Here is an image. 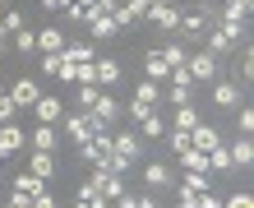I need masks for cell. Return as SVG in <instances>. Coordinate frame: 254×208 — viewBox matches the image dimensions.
Here are the masks:
<instances>
[{
	"mask_svg": "<svg viewBox=\"0 0 254 208\" xmlns=\"http://www.w3.org/2000/svg\"><path fill=\"white\" fill-rule=\"evenodd\" d=\"M241 37H245V23H236V19H217V28H208V47H203V51L222 61V56H227Z\"/></svg>",
	"mask_w": 254,
	"mask_h": 208,
	"instance_id": "obj_1",
	"label": "cell"
},
{
	"mask_svg": "<svg viewBox=\"0 0 254 208\" xmlns=\"http://www.w3.org/2000/svg\"><path fill=\"white\" fill-rule=\"evenodd\" d=\"M185 74H190V83H213V79H217V56L194 51L190 61H185Z\"/></svg>",
	"mask_w": 254,
	"mask_h": 208,
	"instance_id": "obj_2",
	"label": "cell"
},
{
	"mask_svg": "<svg viewBox=\"0 0 254 208\" xmlns=\"http://www.w3.org/2000/svg\"><path fill=\"white\" fill-rule=\"evenodd\" d=\"M93 130H107V125H97V121H93L88 111H69V116H65V135L74 139V148H79L88 135H93Z\"/></svg>",
	"mask_w": 254,
	"mask_h": 208,
	"instance_id": "obj_3",
	"label": "cell"
},
{
	"mask_svg": "<svg viewBox=\"0 0 254 208\" xmlns=\"http://www.w3.org/2000/svg\"><path fill=\"white\" fill-rule=\"evenodd\" d=\"M107 153H111V130H93V135L79 143V157L83 162H102Z\"/></svg>",
	"mask_w": 254,
	"mask_h": 208,
	"instance_id": "obj_4",
	"label": "cell"
},
{
	"mask_svg": "<svg viewBox=\"0 0 254 208\" xmlns=\"http://www.w3.org/2000/svg\"><path fill=\"white\" fill-rule=\"evenodd\" d=\"M9 97H14V107H19V111H33V102L42 97V88H37V79L19 74V79H14V88H9Z\"/></svg>",
	"mask_w": 254,
	"mask_h": 208,
	"instance_id": "obj_5",
	"label": "cell"
},
{
	"mask_svg": "<svg viewBox=\"0 0 254 208\" xmlns=\"http://www.w3.org/2000/svg\"><path fill=\"white\" fill-rule=\"evenodd\" d=\"M33 111H37V125H61V121H65V102L51 97V93H42V97L33 102Z\"/></svg>",
	"mask_w": 254,
	"mask_h": 208,
	"instance_id": "obj_6",
	"label": "cell"
},
{
	"mask_svg": "<svg viewBox=\"0 0 254 208\" xmlns=\"http://www.w3.org/2000/svg\"><path fill=\"white\" fill-rule=\"evenodd\" d=\"M143 19H148V23H157L162 33H181V9H176V5H148Z\"/></svg>",
	"mask_w": 254,
	"mask_h": 208,
	"instance_id": "obj_7",
	"label": "cell"
},
{
	"mask_svg": "<svg viewBox=\"0 0 254 208\" xmlns=\"http://www.w3.org/2000/svg\"><path fill=\"white\" fill-rule=\"evenodd\" d=\"M88 116H93L97 125H107V130H111L116 121H121V102H116L111 93H97V102H93V111H88Z\"/></svg>",
	"mask_w": 254,
	"mask_h": 208,
	"instance_id": "obj_8",
	"label": "cell"
},
{
	"mask_svg": "<svg viewBox=\"0 0 254 208\" xmlns=\"http://www.w3.org/2000/svg\"><path fill=\"white\" fill-rule=\"evenodd\" d=\"M217 143H222V135H217L213 125H203V121H199V125L190 130V148H199V153H213Z\"/></svg>",
	"mask_w": 254,
	"mask_h": 208,
	"instance_id": "obj_9",
	"label": "cell"
},
{
	"mask_svg": "<svg viewBox=\"0 0 254 208\" xmlns=\"http://www.w3.org/2000/svg\"><path fill=\"white\" fill-rule=\"evenodd\" d=\"M111 153H121V157L134 162V157L143 153V139H139V135H129V130H121V135H111Z\"/></svg>",
	"mask_w": 254,
	"mask_h": 208,
	"instance_id": "obj_10",
	"label": "cell"
},
{
	"mask_svg": "<svg viewBox=\"0 0 254 208\" xmlns=\"http://www.w3.org/2000/svg\"><path fill=\"white\" fill-rule=\"evenodd\" d=\"M93 83L97 88H116L121 83V61H93Z\"/></svg>",
	"mask_w": 254,
	"mask_h": 208,
	"instance_id": "obj_11",
	"label": "cell"
},
{
	"mask_svg": "<svg viewBox=\"0 0 254 208\" xmlns=\"http://www.w3.org/2000/svg\"><path fill=\"white\" fill-rule=\"evenodd\" d=\"M19 148H23V130L14 125V121H9V125H0V162H5L9 153H19Z\"/></svg>",
	"mask_w": 254,
	"mask_h": 208,
	"instance_id": "obj_12",
	"label": "cell"
},
{
	"mask_svg": "<svg viewBox=\"0 0 254 208\" xmlns=\"http://www.w3.org/2000/svg\"><path fill=\"white\" fill-rule=\"evenodd\" d=\"M74 208H111V204L102 199V190H97L93 181H83V185H79V195H74Z\"/></svg>",
	"mask_w": 254,
	"mask_h": 208,
	"instance_id": "obj_13",
	"label": "cell"
},
{
	"mask_svg": "<svg viewBox=\"0 0 254 208\" xmlns=\"http://www.w3.org/2000/svg\"><path fill=\"white\" fill-rule=\"evenodd\" d=\"M143 181L153 185V195H157V190L171 185V167H167V162H148V167H143Z\"/></svg>",
	"mask_w": 254,
	"mask_h": 208,
	"instance_id": "obj_14",
	"label": "cell"
},
{
	"mask_svg": "<svg viewBox=\"0 0 254 208\" xmlns=\"http://www.w3.org/2000/svg\"><path fill=\"white\" fill-rule=\"evenodd\" d=\"M213 102L217 107H241V88H236L231 79H217L213 83Z\"/></svg>",
	"mask_w": 254,
	"mask_h": 208,
	"instance_id": "obj_15",
	"label": "cell"
},
{
	"mask_svg": "<svg viewBox=\"0 0 254 208\" xmlns=\"http://www.w3.org/2000/svg\"><path fill=\"white\" fill-rule=\"evenodd\" d=\"M162 135H167V125H162V116H157V111H148V116H139V139H148V143H157Z\"/></svg>",
	"mask_w": 254,
	"mask_h": 208,
	"instance_id": "obj_16",
	"label": "cell"
},
{
	"mask_svg": "<svg viewBox=\"0 0 254 208\" xmlns=\"http://www.w3.org/2000/svg\"><path fill=\"white\" fill-rule=\"evenodd\" d=\"M28 171H33L37 181H51V176H56V157H51V153H37V148H33V162H28Z\"/></svg>",
	"mask_w": 254,
	"mask_h": 208,
	"instance_id": "obj_17",
	"label": "cell"
},
{
	"mask_svg": "<svg viewBox=\"0 0 254 208\" xmlns=\"http://www.w3.org/2000/svg\"><path fill=\"white\" fill-rule=\"evenodd\" d=\"M37 51L42 56H47V51H65V33H61V28H42V33H37Z\"/></svg>",
	"mask_w": 254,
	"mask_h": 208,
	"instance_id": "obj_18",
	"label": "cell"
},
{
	"mask_svg": "<svg viewBox=\"0 0 254 208\" xmlns=\"http://www.w3.org/2000/svg\"><path fill=\"white\" fill-rule=\"evenodd\" d=\"M143 69H148V79H153V83L171 79V69H167V61H162V51H148V56H143Z\"/></svg>",
	"mask_w": 254,
	"mask_h": 208,
	"instance_id": "obj_19",
	"label": "cell"
},
{
	"mask_svg": "<svg viewBox=\"0 0 254 208\" xmlns=\"http://www.w3.org/2000/svg\"><path fill=\"white\" fill-rule=\"evenodd\" d=\"M208 14H213V9H190V14H181V33H203V28H208Z\"/></svg>",
	"mask_w": 254,
	"mask_h": 208,
	"instance_id": "obj_20",
	"label": "cell"
},
{
	"mask_svg": "<svg viewBox=\"0 0 254 208\" xmlns=\"http://www.w3.org/2000/svg\"><path fill=\"white\" fill-rule=\"evenodd\" d=\"M254 162V143H250V135H241L231 143V167H250Z\"/></svg>",
	"mask_w": 254,
	"mask_h": 208,
	"instance_id": "obj_21",
	"label": "cell"
},
{
	"mask_svg": "<svg viewBox=\"0 0 254 208\" xmlns=\"http://www.w3.org/2000/svg\"><path fill=\"white\" fill-rule=\"evenodd\" d=\"M250 5H254V0H222V14H217V19H236V23H245V19H250Z\"/></svg>",
	"mask_w": 254,
	"mask_h": 208,
	"instance_id": "obj_22",
	"label": "cell"
},
{
	"mask_svg": "<svg viewBox=\"0 0 254 208\" xmlns=\"http://www.w3.org/2000/svg\"><path fill=\"white\" fill-rule=\"evenodd\" d=\"M162 61H167V69L176 74V69H185V61H190V51L181 47V42H171V47H162Z\"/></svg>",
	"mask_w": 254,
	"mask_h": 208,
	"instance_id": "obj_23",
	"label": "cell"
},
{
	"mask_svg": "<svg viewBox=\"0 0 254 208\" xmlns=\"http://www.w3.org/2000/svg\"><path fill=\"white\" fill-rule=\"evenodd\" d=\"M134 102H143V107H157V102H162V88H157L153 79H143L139 88H134Z\"/></svg>",
	"mask_w": 254,
	"mask_h": 208,
	"instance_id": "obj_24",
	"label": "cell"
},
{
	"mask_svg": "<svg viewBox=\"0 0 254 208\" xmlns=\"http://www.w3.org/2000/svg\"><path fill=\"white\" fill-rule=\"evenodd\" d=\"M181 167H185V171H203V176H208V153H199V148H185V153H181Z\"/></svg>",
	"mask_w": 254,
	"mask_h": 208,
	"instance_id": "obj_25",
	"label": "cell"
},
{
	"mask_svg": "<svg viewBox=\"0 0 254 208\" xmlns=\"http://www.w3.org/2000/svg\"><path fill=\"white\" fill-rule=\"evenodd\" d=\"M65 56H69L74 65H83V61H97V51L88 47V42H65Z\"/></svg>",
	"mask_w": 254,
	"mask_h": 208,
	"instance_id": "obj_26",
	"label": "cell"
},
{
	"mask_svg": "<svg viewBox=\"0 0 254 208\" xmlns=\"http://www.w3.org/2000/svg\"><path fill=\"white\" fill-rule=\"evenodd\" d=\"M194 125H199V111H194V102H185V107H176V130H185V135H190Z\"/></svg>",
	"mask_w": 254,
	"mask_h": 208,
	"instance_id": "obj_27",
	"label": "cell"
},
{
	"mask_svg": "<svg viewBox=\"0 0 254 208\" xmlns=\"http://www.w3.org/2000/svg\"><path fill=\"white\" fill-rule=\"evenodd\" d=\"M33 148H37V153H51V148H56V125H37Z\"/></svg>",
	"mask_w": 254,
	"mask_h": 208,
	"instance_id": "obj_28",
	"label": "cell"
},
{
	"mask_svg": "<svg viewBox=\"0 0 254 208\" xmlns=\"http://www.w3.org/2000/svg\"><path fill=\"white\" fill-rule=\"evenodd\" d=\"M208 171H231V148H213V153H208Z\"/></svg>",
	"mask_w": 254,
	"mask_h": 208,
	"instance_id": "obj_29",
	"label": "cell"
},
{
	"mask_svg": "<svg viewBox=\"0 0 254 208\" xmlns=\"http://www.w3.org/2000/svg\"><path fill=\"white\" fill-rule=\"evenodd\" d=\"M88 33H93V37H111L116 19H111V14H97V19H88Z\"/></svg>",
	"mask_w": 254,
	"mask_h": 208,
	"instance_id": "obj_30",
	"label": "cell"
},
{
	"mask_svg": "<svg viewBox=\"0 0 254 208\" xmlns=\"http://www.w3.org/2000/svg\"><path fill=\"white\" fill-rule=\"evenodd\" d=\"M14 51H23V56H37V33L19 28V33H14Z\"/></svg>",
	"mask_w": 254,
	"mask_h": 208,
	"instance_id": "obj_31",
	"label": "cell"
},
{
	"mask_svg": "<svg viewBox=\"0 0 254 208\" xmlns=\"http://www.w3.org/2000/svg\"><path fill=\"white\" fill-rule=\"evenodd\" d=\"M74 88H79V107H74V111H93V102H97L102 88L97 83H74Z\"/></svg>",
	"mask_w": 254,
	"mask_h": 208,
	"instance_id": "obj_32",
	"label": "cell"
},
{
	"mask_svg": "<svg viewBox=\"0 0 254 208\" xmlns=\"http://www.w3.org/2000/svg\"><path fill=\"white\" fill-rule=\"evenodd\" d=\"M14 190H23V195H37V190H47V181H37L33 171H23V176H14Z\"/></svg>",
	"mask_w": 254,
	"mask_h": 208,
	"instance_id": "obj_33",
	"label": "cell"
},
{
	"mask_svg": "<svg viewBox=\"0 0 254 208\" xmlns=\"http://www.w3.org/2000/svg\"><path fill=\"white\" fill-rule=\"evenodd\" d=\"M167 102H171V107H185V102H190V83H171L167 88Z\"/></svg>",
	"mask_w": 254,
	"mask_h": 208,
	"instance_id": "obj_34",
	"label": "cell"
},
{
	"mask_svg": "<svg viewBox=\"0 0 254 208\" xmlns=\"http://www.w3.org/2000/svg\"><path fill=\"white\" fill-rule=\"evenodd\" d=\"M14 116H19V107H14V97H9V93H0V125H9Z\"/></svg>",
	"mask_w": 254,
	"mask_h": 208,
	"instance_id": "obj_35",
	"label": "cell"
},
{
	"mask_svg": "<svg viewBox=\"0 0 254 208\" xmlns=\"http://www.w3.org/2000/svg\"><path fill=\"white\" fill-rule=\"evenodd\" d=\"M0 23H5V33H19V28H23V14L19 9H5V14H0Z\"/></svg>",
	"mask_w": 254,
	"mask_h": 208,
	"instance_id": "obj_36",
	"label": "cell"
},
{
	"mask_svg": "<svg viewBox=\"0 0 254 208\" xmlns=\"http://www.w3.org/2000/svg\"><path fill=\"white\" fill-rule=\"evenodd\" d=\"M28 208H56V195H51V190H37V195H33V204H28Z\"/></svg>",
	"mask_w": 254,
	"mask_h": 208,
	"instance_id": "obj_37",
	"label": "cell"
},
{
	"mask_svg": "<svg viewBox=\"0 0 254 208\" xmlns=\"http://www.w3.org/2000/svg\"><path fill=\"white\" fill-rule=\"evenodd\" d=\"M222 208H254V199L241 190V195H227V204H222Z\"/></svg>",
	"mask_w": 254,
	"mask_h": 208,
	"instance_id": "obj_38",
	"label": "cell"
},
{
	"mask_svg": "<svg viewBox=\"0 0 254 208\" xmlns=\"http://www.w3.org/2000/svg\"><path fill=\"white\" fill-rule=\"evenodd\" d=\"M236 125H241V135H250V130H254V111H250V107H241V116H236Z\"/></svg>",
	"mask_w": 254,
	"mask_h": 208,
	"instance_id": "obj_39",
	"label": "cell"
},
{
	"mask_svg": "<svg viewBox=\"0 0 254 208\" xmlns=\"http://www.w3.org/2000/svg\"><path fill=\"white\" fill-rule=\"evenodd\" d=\"M171 148H176V153H185V148H190V135H185V130H171Z\"/></svg>",
	"mask_w": 254,
	"mask_h": 208,
	"instance_id": "obj_40",
	"label": "cell"
},
{
	"mask_svg": "<svg viewBox=\"0 0 254 208\" xmlns=\"http://www.w3.org/2000/svg\"><path fill=\"white\" fill-rule=\"evenodd\" d=\"M5 204H14V208H28V204H33V195H23V190H9V199Z\"/></svg>",
	"mask_w": 254,
	"mask_h": 208,
	"instance_id": "obj_41",
	"label": "cell"
},
{
	"mask_svg": "<svg viewBox=\"0 0 254 208\" xmlns=\"http://www.w3.org/2000/svg\"><path fill=\"white\" fill-rule=\"evenodd\" d=\"M199 208H222V199L213 195V190H199Z\"/></svg>",
	"mask_w": 254,
	"mask_h": 208,
	"instance_id": "obj_42",
	"label": "cell"
},
{
	"mask_svg": "<svg viewBox=\"0 0 254 208\" xmlns=\"http://www.w3.org/2000/svg\"><path fill=\"white\" fill-rule=\"evenodd\" d=\"M176 208H199V195H194V190H185V185H181V204H176Z\"/></svg>",
	"mask_w": 254,
	"mask_h": 208,
	"instance_id": "obj_43",
	"label": "cell"
},
{
	"mask_svg": "<svg viewBox=\"0 0 254 208\" xmlns=\"http://www.w3.org/2000/svg\"><path fill=\"white\" fill-rule=\"evenodd\" d=\"M250 74H254V56L245 51V56H241V79H250Z\"/></svg>",
	"mask_w": 254,
	"mask_h": 208,
	"instance_id": "obj_44",
	"label": "cell"
},
{
	"mask_svg": "<svg viewBox=\"0 0 254 208\" xmlns=\"http://www.w3.org/2000/svg\"><path fill=\"white\" fill-rule=\"evenodd\" d=\"M116 208H143V204H139V195H121V199H116Z\"/></svg>",
	"mask_w": 254,
	"mask_h": 208,
	"instance_id": "obj_45",
	"label": "cell"
},
{
	"mask_svg": "<svg viewBox=\"0 0 254 208\" xmlns=\"http://www.w3.org/2000/svg\"><path fill=\"white\" fill-rule=\"evenodd\" d=\"M37 5H42V9H65L69 0H37Z\"/></svg>",
	"mask_w": 254,
	"mask_h": 208,
	"instance_id": "obj_46",
	"label": "cell"
},
{
	"mask_svg": "<svg viewBox=\"0 0 254 208\" xmlns=\"http://www.w3.org/2000/svg\"><path fill=\"white\" fill-rule=\"evenodd\" d=\"M69 5H79V9H83V5H93V0H69Z\"/></svg>",
	"mask_w": 254,
	"mask_h": 208,
	"instance_id": "obj_47",
	"label": "cell"
},
{
	"mask_svg": "<svg viewBox=\"0 0 254 208\" xmlns=\"http://www.w3.org/2000/svg\"><path fill=\"white\" fill-rule=\"evenodd\" d=\"M148 5H171V0H148Z\"/></svg>",
	"mask_w": 254,
	"mask_h": 208,
	"instance_id": "obj_48",
	"label": "cell"
},
{
	"mask_svg": "<svg viewBox=\"0 0 254 208\" xmlns=\"http://www.w3.org/2000/svg\"><path fill=\"white\" fill-rule=\"evenodd\" d=\"M0 56H5V37H0Z\"/></svg>",
	"mask_w": 254,
	"mask_h": 208,
	"instance_id": "obj_49",
	"label": "cell"
},
{
	"mask_svg": "<svg viewBox=\"0 0 254 208\" xmlns=\"http://www.w3.org/2000/svg\"><path fill=\"white\" fill-rule=\"evenodd\" d=\"M0 208H14V204H5V199H0Z\"/></svg>",
	"mask_w": 254,
	"mask_h": 208,
	"instance_id": "obj_50",
	"label": "cell"
},
{
	"mask_svg": "<svg viewBox=\"0 0 254 208\" xmlns=\"http://www.w3.org/2000/svg\"><path fill=\"white\" fill-rule=\"evenodd\" d=\"M0 37H5V23H0Z\"/></svg>",
	"mask_w": 254,
	"mask_h": 208,
	"instance_id": "obj_51",
	"label": "cell"
},
{
	"mask_svg": "<svg viewBox=\"0 0 254 208\" xmlns=\"http://www.w3.org/2000/svg\"><path fill=\"white\" fill-rule=\"evenodd\" d=\"M0 9H9V5H5V0H0Z\"/></svg>",
	"mask_w": 254,
	"mask_h": 208,
	"instance_id": "obj_52",
	"label": "cell"
},
{
	"mask_svg": "<svg viewBox=\"0 0 254 208\" xmlns=\"http://www.w3.org/2000/svg\"><path fill=\"white\" fill-rule=\"evenodd\" d=\"M0 93H5V83H0Z\"/></svg>",
	"mask_w": 254,
	"mask_h": 208,
	"instance_id": "obj_53",
	"label": "cell"
},
{
	"mask_svg": "<svg viewBox=\"0 0 254 208\" xmlns=\"http://www.w3.org/2000/svg\"><path fill=\"white\" fill-rule=\"evenodd\" d=\"M153 208H162V204H153Z\"/></svg>",
	"mask_w": 254,
	"mask_h": 208,
	"instance_id": "obj_54",
	"label": "cell"
}]
</instances>
